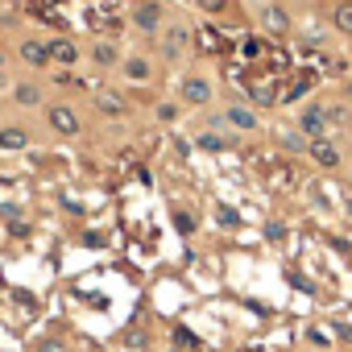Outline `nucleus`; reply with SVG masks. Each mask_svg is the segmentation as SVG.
<instances>
[{
  "mask_svg": "<svg viewBox=\"0 0 352 352\" xmlns=\"http://www.w3.org/2000/svg\"><path fill=\"white\" fill-rule=\"evenodd\" d=\"M298 133H302L311 145H315V141H327V137H331V129H327V112L315 108V104L302 108V116H298Z\"/></svg>",
  "mask_w": 352,
  "mask_h": 352,
  "instance_id": "nucleus-1",
  "label": "nucleus"
},
{
  "mask_svg": "<svg viewBox=\"0 0 352 352\" xmlns=\"http://www.w3.org/2000/svg\"><path fill=\"white\" fill-rule=\"evenodd\" d=\"M187 46H191V30H187V25H170V30L162 34V54H166V58H183Z\"/></svg>",
  "mask_w": 352,
  "mask_h": 352,
  "instance_id": "nucleus-2",
  "label": "nucleus"
},
{
  "mask_svg": "<svg viewBox=\"0 0 352 352\" xmlns=\"http://www.w3.org/2000/svg\"><path fill=\"white\" fill-rule=\"evenodd\" d=\"M179 96H183L187 104H195V108H199V104H208V100H212V83H208V79H199V75H191V79H183V91H179Z\"/></svg>",
  "mask_w": 352,
  "mask_h": 352,
  "instance_id": "nucleus-3",
  "label": "nucleus"
},
{
  "mask_svg": "<svg viewBox=\"0 0 352 352\" xmlns=\"http://www.w3.org/2000/svg\"><path fill=\"white\" fill-rule=\"evenodd\" d=\"M50 129H54V133H63V137H75V133H79V116H75L71 108L54 104V108H50Z\"/></svg>",
  "mask_w": 352,
  "mask_h": 352,
  "instance_id": "nucleus-4",
  "label": "nucleus"
},
{
  "mask_svg": "<svg viewBox=\"0 0 352 352\" xmlns=\"http://www.w3.org/2000/svg\"><path fill=\"white\" fill-rule=\"evenodd\" d=\"M133 21H137L141 34H157V25H162V9H157V5H137V9H133Z\"/></svg>",
  "mask_w": 352,
  "mask_h": 352,
  "instance_id": "nucleus-5",
  "label": "nucleus"
},
{
  "mask_svg": "<svg viewBox=\"0 0 352 352\" xmlns=\"http://www.w3.org/2000/svg\"><path fill=\"white\" fill-rule=\"evenodd\" d=\"M46 50H50V63H63V67L79 63V46H75V42H67V38H54Z\"/></svg>",
  "mask_w": 352,
  "mask_h": 352,
  "instance_id": "nucleus-6",
  "label": "nucleus"
},
{
  "mask_svg": "<svg viewBox=\"0 0 352 352\" xmlns=\"http://www.w3.org/2000/svg\"><path fill=\"white\" fill-rule=\"evenodd\" d=\"M261 25H265V34H286V30H290V17H286L278 5H265V9H261Z\"/></svg>",
  "mask_w": 352,
  "mask_h": 352,
  "instance_id": "nucleus-7",
  "label": "nucleus"
},
{
  "mask_svg": "<svg viewBox=\"0 0 352 352\" xmlns=\"http://www.w3.org/2000/svg\"><path fill=\"white\" fill-rule=\"evenodd\" d=\"M228 124L241 129V133H253V129H257V112L245 108V104H232V108H228Z\"/></svg>",
  "mask_w": 352,
  "mask_h": 352,
  "instance_id": "nucleus-8",
  "label": "nucleus"
},
{
  "mask_svg": "<svg viewBox=\"0 0 352 352\" xmlns=\"http://www.w3.org/2000/svg\"><path fill=\"white\" fill-rule=\"evenodd\" d=\"M311 157H315V166H323V170H336V166H340V149H336L331 141H315V145H311Z\"/></svg>",
  "mask_w": 352,
  "mask_h": 352,
  "instance_id": "nucleus-9",
  "label": "nucleus"
},
{
  "mask_svg": "<svg viewBox=\"0 0 352 352\" xmlns=\"http://www.w3.org/2000/svg\"><path fill=\"white\" fill-rule=\"evenodd\" d=\"M120 71H124V79H129V83H149V63H145V58H137V54H133V58H124V67H120Z\"/></svg>",
  "mask_w": 352,
  "mask_h": 352,
  "instance_id": "nucleus-10",
  "label": "nucleus"
},
{
  "mask_svg": "<svg viewBox=\"0 0 352 352\" xmlns=\"http://www.w3.org/2000/svg\"><path fill=\"white\" fill-rule=\"evenodd\" d=\"M21 58H25L30 67H46V63H50V50L38 46V42H21Z\"/></svg>",
  "mask_w": 352,
  "mask_h": 352,
  "instance_id": "nucleus-11",
  "label": "nucleus"
},
{
  "mask_svg": "<svg viewBox=\"0 0 352 352\" xmlns=\"http://www.w3.org/2000/svg\"><path fill=\"white\" fill-rule=\"evenodd\" d=\"M30 133L25 129H0V149H25Z\"/></svg>",
  "mask_w": 352,
  "mask_h": 352,
  "instance_id": "nucleus-12",
  "label": "nucleus"
},
{
  "mask_svg": "<svg viewBox=\"0 0 352 352\" xmlns=\"http://www.w3.org/2000/svg\"><path fill=\"white\" fill-rule=\"evenodd\" d=\"M331 21H336V30H340V34H352V0H344V5H336Z\"/></svg>",
  "mask_w": 352,
  "mask_h": 352,
  "instance_id": "nucleus-13",
  "label": "nucleus"
},
{
  "mask_svg": "<svg viewBox=\"0 0 352 352\" xmlns=\"http://www.w3.org/2000/svg\"><path fill=\"white\" fill-rule=\"evenodd\" d=\"M13 96H17V104H25V108H34V104H42V91H38L34 83H21V87H17Z\"/></svg>",
  "mask_w": 352,
  "mask_h": 352,
  "instance_id": "nucleus-14",
  "label": "nucleus"
},
{
  "mask_svg": "<svg viewBox=\"0 0 352 352\" xmlns=\"http://www.w3.org/2000/svg\"><path fill=\"white\" fill-rule=\"evenodd\" d=\"M96 104H100V112H116V116L124 112V104H120V96H112V91H100V96H96Z\"/></svg>",
  "mask_w": 352,
  "mask_h": 352,
  "instance_id": "nucleus-15",
  "label": "nucleus"
},
{
  "mask_svg": "<svg viewBox=\"0 0 352 352\" xmlns=\"http://www.w3.org/2000/svg\"><path fill=\"white\" fill-rule=\"evenodd\" d=\"M174 228H179L183 236H191L195 232V216L191 212H174Z\"/></svg>",
  "mask_w": 352,
  "mask_h": 352,
  "instance_id": "nucleus-16",
  "label": "nucleus"
},
{
  "mask_svg": "<svg viewBox=\"0 0 352 352\" xmlns=\"http://www.w3.org/2000/svg\"><path fill=\"white\" fill-rule=\"evenodd\" d=\"M199 149H208V153H220V149H228V141H224V137H212V133H204V137H199Z\"/></svg>",
  "mask_w": 352,
  "mask_h": 352,
  "instance_id": "nucleus-17",
  "label": "nucleus"
},
{
  "mask_svg": "<svg viewBox=\"0 0 352 352\" xmlns=\"http://www.w3.org/2000/svg\"><path fill=\"white\" fill-rule=\"evenodd\" d=\"M96 63H100V67H112V63H116V50H112L108 42H100V46H96Z\"/></svg>",
  "mask_w": 352,
  "mask_h": 352,
  "instance_id": "nucleus-18",
  "label": "nucleus"
},
{
  "mask_svg": "<svg viewBox=\"0 0 352 352\" xmlns=\"http://www.w3.org/2000/svg\"><path fill=\"white\" fill-rule=\"evenodd\" d=\"M282 145H286V149H311V141H307L302 133H282Z\"/></svg>",
  "mask_w": 352,
  "mask_h": 352,
  "instance_id": "nucleus-19",
  "label": "nucleus"
},
{
  "mask_svg": "<svg viewBox=\"0 0 352 352\" xmlns=\"http://www.w3.org/2000/svg\"><path fill=\"white\" fill-rule=\"evenodd\" d=\"M216 220H220L224 228H236V224H241V216H236L232 208H216Z\"/></svg>",
  "mask_w": 352,
  "mask_h": 352,
  "instance_id": "nucleus-20",
  "label": "nucleus"
},
{
  "mask_svg": "<svg viewBox=\"0 0 352 352\" xmlns=\"http://www.w3.org/2000/svg\"><path fill=\"white\" fill-rule=\"evenodd\" d=\"M195 5H199L204 13H224V9H228V0H195Z\"/></svg>",
  "mask_w": 352,
  "mask_h": 352,
  "instance_id": "nucleus-21",
  "label": "nucleus"
},
{
  "mask_svg": "<svg viewBox=\"0 0 352 352\" xmlns=\"http://www.w3.org/2000/svg\"><path fill=\"white\" fill-rule=\"evenodd\" d=\"M204 46H208V50H224V38H220L216 30H204Z\"/></svg>",
  "mask_w": 352,
  "mask_h": 352,
  "instance_id": "nucleus-22",
  "label": "nucleus"
},
{
  "mask_svg": "<svg viewBox=\"0 0 352 352\" xmlns=\"http://www.w3.org/2000/svg\"><path fill=\"white\" fill-rule=\"evenodd\" d=\"M261 54V42H245V58H257Z\"/></svg>",
  "mask_w": 352,
  "mask_h": 352,
  "instance_id": "nucleus-23",
  "label": "nucleus"
},
{
  "mask_svg": "<svg viewBox=\"0 0 352 352\" xmlns=\"http://www.w3.org/2000/svg\"><path fill=\"white\" fill-rule=\"evenodd\" d=\"M307 340H311V344H319V348H323V344H327V336H323V331H315V327H311V331H307Z\"/></svg>",
  "mask_w": 352,
  "mask_h": 352,
  "instance_id": "nucleus-24",
  "label": "nucleus"
},
{
  "mask_svg": "<svg viewBox=\"0 0 352 352\" xmlns=\"http://www.w3.org/2000/svg\"><path fill=\"white\" fill-rule=\"evenodd\" d=\"M42 352H63V344H58V340H46V344H42Z\"/></svg>",
  "mask_w": 352,
  "mask_h": 352,
  "instance_id": "nucleus-25",
  "label": "nucleus"
},
{
  "mask_svg": "<svg viewBox=\"0 0 352 352\" xmlns=\"http://www.w3.org/2000/svg\"><path fill=\"white\" fill-rule=\"evenodd\" d=\"M0 67H5V54H0Z\"/></svg>",
  "mask_w": 352,
  "mask_h": 352,
  "instance_id": "nucleus-26",
  "label": "nucleus"
},
{
  "mask_svg": "<svg viewBox=\"0 0 352 352\" xmlns=\"http://www.w3.org/2000/svg\"><path fill=\"white\" fill-rule=\"evenodd\" d=\"M348 100H352V87H348Z\"/></svg>",
  "mask_w": 352,
  "mask_h": 352,
  "instance_id": "nucleus-27",
  "label": "nucleus"
},
{
  "mask_svg": "<svg viewBox=\"0 0 352 352\" xmlns=\"http://www.w3.org/2000/svg\"><path fill=\"white\" fill-rule=\"evenodd\" d=\"M348 208H352V199H348Z\"/></svg>",
  "mask_w": 352,
  "mask_h": 352,
  "instance_id": "nucleus-28",
  "label": "nucleus"
}]
</instances>
